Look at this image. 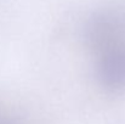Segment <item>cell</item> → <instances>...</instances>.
Returning <instances> with one entry per match:
<instances>
[{"instance_id": "cell-1", "label": "cell", "mask_w": 125, "mask_h": 124, "mask_svg": "<svg viewBox=\"0 0 125 124\" xmlns=\"http://www.w3.org/2000/svg\"><path fill=\"white\" fill-rule=\"evenodd\" d=\"M122 34V20L112 10H100L91 15L85 26V40L100 55L118 47Z\"/></svg>"}, {"instance_id": "cell-2", "label": "cell", "mask_w": 125, "mask_h": 124, "mask_svg": "<svg viewBox=\"0 0 125 124\" xmlns=\"http://www.w3.org/2000/svg\"><path fill=\"white\" fill-rule=\"evenodd\" d=\"M97 74L101 85L112 92L125 88V51L119 47L101 54Z\"/></svg>"}, {"instance_id": "cell-3", "label": "cell", "mask_w": 125, "mask_h": 124, "mask_svg": "<svg viewBox=\"0 0 125 124\" xmlns=\"http://www.w3.org/2000/svg\"><path fill=\"white\" fill-rule=\"evenodd\" d=\"M4 124H15V123H11V122H6V123H4Z\"/></svg>"}]
</instances>
